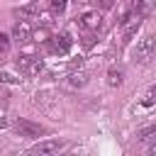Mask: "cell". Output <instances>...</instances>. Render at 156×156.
Masks as SVG:
<instances>
[{
    "label": "cell",
    "instance_id": "10",
    "mask_svg": "<svg viewBox=\"0 0 156 156\" xmlns=\"http://www.w3.org/2000/svg\"><path fill=\"white\" fill-rule=\"evenodd\" d=\"M88 78H90V76H88L85 71H73V73L68 76V85H71V88H83V85L88 83Z\"/></svg>",
    "mask_w": 156,
    "mask_h": 156
},
{
    "label": "cell",
    "instance_id": "20",
    "mask_svg": "<svg viewBox=\"0 0 156 156\" xmlns=\"http://www.w3.org/2000/svg\"><path fill=\"white\" fill-rule=\"evenodd\" d=\"M5 127H7V122H5V119H0V129H5Z\"/></svg>",
    "mask_w": 156,
    "mask_h": 156
},
{
    "label": "cell",
    "instance_id": "4",
    "mask_svg": "<svg viewBox=\"0 0 156 156\" xmlns=\"http://www.w3.org/2000/svg\"><path fill=\"white\" fill-rule=\"evenodd\" d=\"M100 24H102V15H100L98 10L83 12V15H80V20H78V27H80V29H85V32H98V29H100Z\"/></svg>",
    "mask_w": 156,
    "mask_h": 156
},
{
    "label": "cell",
    "instance_id": "12",
    "mask_svg": "<svg viewBox=\"0 0 156 156\" xmlns=\"http://www.w3.org/2000/svg\"><path fill=\"white\" fill-rule=\"evenodd\" d=\"M151 136H156V124L144 127V129H139V132H136V139H139V141H149Z\"/></svg>",
    "mask_w": 156,
    "mask_h": 156
},
{
    "label": "cell",
    "instance_id": "3",
    "mask_svg": "<svg viewBox=\"0 0 156 156\" xmlns=\"http://www.w3.org/2000/svg\"><path fill=\"white\" fill-rule=\"evenodd\" d=\"M15 129H17V134L24 136V139H37V136L44 134V127L37 124V122H29V119H17V122H15Z\"/></svg>",
    "mask_w": 156,
    "mask_h": 156
},
{
    "label": "cell",
    "instance_id": "8",
    "mask_svg": "<svg viewBox=\"0 0 156 156\" xmlns=\"http://www.w3.org/2000/svg\"><path fill=\"white\" fill-rule=\"evenodd\" d=\"M139 29H141V20H139V17H136V20H129V22L124 24V32H122V41H124V44H129V41L136 37V32H139Z\"/></svg>",
    "mask_w": 156,
    "mask_h": 156
},
{
    "label": "cell",
    "instance_id": "21",
    "mask_svg": "<svg viewBox=\"0 0 156 156\" xmlns=\"http://www.w3.org/2000/svg\"><path fill=\"white\" fill-rule=\"evenodd\" d=\"M149 151H156V141H154V144H151V146H149Z\"/></svg>",
    "mask_w": 156,
    "mask_h": 156
},
{
    "label": "cell",
    "instance_id": "9",
    "mask_svg": "<svg viewBox=\"0 0 156 156\" xmlns=\"http://www.w3.org/2000/svg\"><path fill=\"white\" fill-rule=\"evenodd\" d=\"M56 100H58V98H56L54 90H39V93L34 95V102H37L39 107H51Z\"/></svg>",
    "mask_w": 156,
    "mask_h": 156
},
{
    "label": "cell",
    "instance_id": "13",
    "mask_svg": "<svg viewBox=\"0 0 156 156\" xmlns=\"http://www.w3.org/2000/svg\"><path fill=\"white\" fill-rule=\"evenodd\" d=\"M0 83H7V85H20V83H22V78H20V76H15V73L2 71V73H0Z\"/></svg>",
    "mask_w": 156,
    "mask_h": 156
},
{
    "label": "cell",
    "instance_id": "14",
    "mask_svg": "<svg viewBox=\"0 0 156 156\" xmlns=\"http://www.w3.org/2000/svg\"><path fill=\"white\" fill-rule=\"evenodd\" d=\"M49 5H51V10H54V12H58V15H61V12L66 10L68 0H49Z\"/></svg>",
    "mask_w": 156,
    "mask_h": 156
},
{
    "label": "cell",
    "instance_id": "6",
    "mask_svg": "<svg viewBox=\"0 0 156 156\" xmlns=\"http://www.w3.org/2000/svg\"><path fill=\"white\" fill-rule=\"evenodd\" d=\"M12 39H17V41L32 39V24H29L27 20H20V22L12 27Z\"/></svg>",
    "mask_w": 156,
    "mask_h": 156
},
{
    "label": "cell",
    "instance_id": "15",
    "mask_svg": "<svg viewBox=\"0 0 156 156\" xmlns=\"http://www.w3.org/2000/svg\"><path fill=\"white\" fill-rule=\"evenodd\" d=\"M7 49H10V37H7V34H2V32H0V54H5V51H7Z\"/></svg>",
    "mask_w": 156,
    "mask_h": 156
},
{
    "label": "cell",
    "instance_id": "2",
    "mask_svg": "<svg viewBox=\"0 0 156 156\" xmlns=\"http://www.w3.org/2000/svg\"><path fill=\"white\" fill-rule=\"evenodd\" d=\"M15 63H17V68H20V71H29V73H39V71L44 68L41 58H37L32 51H24V54H20V56L15 58Z\"/></svg>",
    "mask_w": 156,
    "mask_h": 156
},
{
    "label": "cell",
    "instance_id": "19",
    "mask_svg": "<svg viewBox=\"0 0 156 156\" xmlns=\"http://www.w3.org/2000/svg\"><path fill=\"white\" fill-rule=\"evenodd\" d=\"M5 112V95H0V115Z\"/></svg>",
    "mask_w": 156,
    "mask_h": 156
},
{
    "label": "cell",
    "instance_id": "5",
    "mask_svg": "<svg viewBox=\"0 0 156 156\" xmlns=\"http://www.w3.org/2000/svg\"><path fill=\"white\" fill-rule=\"evenodd\" d=\"M63 146H66V144H63L61 139H44V141H39V144L34 146V151H37V154H58Z\"/></svg>",
    "mask_w": 156,
    "mask_h": 156
},
{
    "label": "cell",
    "instance_id": "18",
    "mask_svg": "<svg viewBox=\"0 0 156 156\" xmlns=\"http://www.w3.org/2000/svg\"><path fill=\"white\" fill-rule=\"evenodd\" d=\"M83 44H85V46H93V44H95V37H93V34H88V37L83 39Z\"/></svg>",
    "mask_w": 156,
    "mask_h": 156
},
{
    "label": "cell",
    "instance_id": "17",
    "mask_svg": "<svg viewBox=\"0 0 156 156\" xmlns=\"http://www.w3.org/2000/svg\"><path fill=\"white\" fill-rule=\"evenodd\" d=\"M154 100H156V83H154V85L146 90V100H144V102H146V105H151Z\"/></svg>",
    "mask_w": 156,
    "mask_h": 156
},
{
    "label": "cell",
    "instance_id": "16",
    "mask_svg": "<svg viewBox=\"0 0 156 156\" xmlns=\"http://www.w3.org/2000/svg\"><path fill=\"white\" fill-rule=\"evenodd\" d=\"M32 37H34L37 41H49V39H46V37H49L46 29H37V32H32Z\"/></svg>",
    "mask_w": 156,
    "mask_h": 156
},
{
    "label": "cell",
    "instance_id": "1",
    "mask_svg": "<svg viewBox=\"0 0 156 156\" xmlns=\"http://www.w3.org/2000/svg\"><path fill=\"white\" fill-rule=\"evenodd\" d=\"M156 51V37L154 34H144L136 39V46L132 49V61L134 63H146Z\"/></svg>",
    "mask_w": 156,
    "mask_h": 156
},
{
    "label": "cell",
    "instance_id": "11",
    "mask_svg": "<svg viewBox=\"0 0 156 156\" xmlns=\"http://www.w3.org/2000/svg\"><path fill=\"white\" fill-rule=\"evenodd\" d=\"M122 80H124V71H122V68H110V71H107V85H110V88L122 85Z\"/></svg>",
    "mask_w": 156,
    "mask_h": 156
},
{
    "label": "cell",
    "instance_id": "7",
    "mask_svg": "<svg viewBox=\"0 0 156 156\" xmlns=\"http://www.w3.org/2000/svg\"><path fill=\"white\" fill-rule=\"evenodd\" d=\"M68 49H71V37L68 34H58V37L51 39V51L54 54L63 56V54H68Z\"/></svg>",
    "mask_w": 156,
    "mask_h": 156
}]
</instances>
